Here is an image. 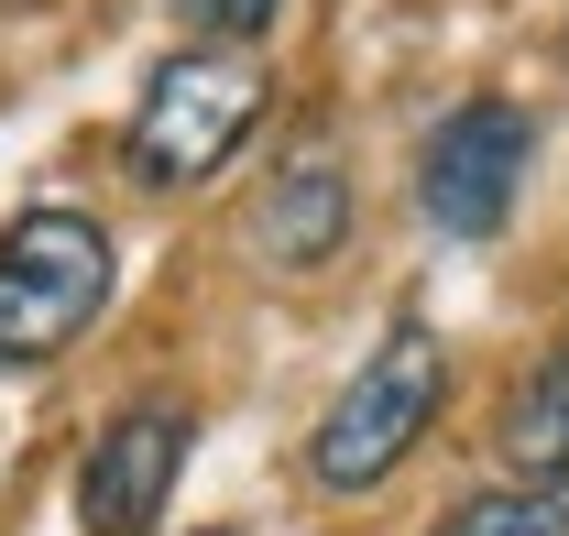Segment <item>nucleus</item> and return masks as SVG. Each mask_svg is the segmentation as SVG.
Returning <instances> with one entry per match:
<instances>
[{
    "mask_svg": "<svg viewBox=\"0 0 569 536\" xmlns=\"http://www.w3.org/2000/svg\"><path fill=\"white\" fill-rule=\"evenodd\" d=\"M438 536H569V482H503V493H471Z\"/></svg>",
    "mask_w": 569,
    "mask_h": 536,
    "instance_id": "obj_8",
    "label": "nucleus"
},
{
    "mask_svg": "<svg viewBox=\"0 0 569 536\" xmlns=\"http://www.w3.org/2000/svg\"><path fill=\"white\" fill-rule=\"evenodd\" d=\"M110 307V230L88 208H22L0 230V361L33 373Z\"/></svg>",
    "mask_w": 569,
    "mask_h": 536,
    "instance_id": "obj_3",
    "label": "nucleus"
},
{
    "mask_svg": "<svg viewBox=\"0 0 569 536\" xmlns=\"http://www.w3.org/2000/svg\"><path fill=\"white\" fill-rule=\"evenodd\" d=\"M503 460H515V482H569V339L515 384V405H503Z\"/></svg>",
    "mask_w": 569,
    "mask_h": 536,
    "instance_id": "obj_7",
    "label": "nucleus"
},
{
    "mask_svg": "<svg viewBox=\"0 0 569 536\" xmlns=\"http://www.w3.org/2000/svg\"><path fill=\"white\" fill-rule=\"evenodd\" d=\"M526 153H537V121L515 99H460L417 153V208L438 241H493L515 219V187H526Z\"/></svg>",
    "mask_w": 569,
    "mask_h": 536,
    "instance_id": "obj_4",
    "label": "nucleus"
},
{
    "mask_svg": "<svg viewBox=\"0 0 569 536\" xmlns=\"http://www.w3.org/2000/svg\"><path fill=\"white\" fill-rule=\"evenodd\" d=\"M252 121H263V67L241 44H198V56H164L142 77L132 121H121V153H132L142 187H209L241 153Z\"/></svg>",
    "mask_w": 569,
    "mask_h": 536,
    "instance_id": "obj_1",
    "label": "nucleus"
},
{
    "mask_svg": "<svg viewBox=\"0 0 569 536\" xmlns=\"http://www.w3.org/2000/svg\"><path fill=\"white\" fill-rule=\"evenodd\" d=\"M438 395H449V361H438V339L406 318V329L340 384V405L318 416V438H307L318 493H383L395 470L417 460V438L438 427Z\"/></svg>",
    "mask_w": 569,
    "mask_h": 536,
    "instance_id": "obj_2",
    "label": "nucleus"
},
{
    "mask_svg": "<svg viewBox=\"0 0 569 536\" xmlns=\"http://www.w3.org/2000/svg\"><path fill=\"white\" fill-rule=\"evenodd\" d=\"M252 241H263L284 274H318L340 241H351V176H340V153H329V142H296V153H284V176L263 187Z\"/></svg>",
    "mask_w": 569,
    "mask_h": 536,
    "instance_id": "obj_6",
    "label": "nucleus"
},
{
    "mask_svg": "<svg viewBox=\"0 0 569 536\" xmlns=\"http://www.w3.org/2000/svg\"><path fill=\"white\" fill-rule=\"evenodd\" d=\"M0 11H33V0H0Z\"/></svg>",
    "mask_w": 569,
    "mask_h": 536,
    "instance_id": "obj_10",
    "label": "nucleus"
},
{
    "mask_svg": "<svg viewBox=\"0 0 569 536\" xmlns=\"http://www.w3.org/2000/svg\"><path fill=\"white\" fill-rule=\"evenodd\" d=\"M187 405H121L99 438H88V470H77V515L99 536H153L176 470H187Z\"/></svg>",
    "mask_w": 569,
    "mask_h": 536,
    "instance_id": "obj_5",
    "label": "nucleus"
},
{
    "mask_svg": "<svg viewBox=\"0 0 569 536\" xmlns=\"http://www.w3.org/2000/svg\"><path fill=\"white\" fill-rule=\"evenodd\" d=\"M164 11H176V22L198 33V44H263L284 0H164Z\"/></svg>",
    "mask_w": 569,
    "mask_h": 536,
    "instance_id": "obj_9",
    "label": "nucleus"
}]
</instances>
